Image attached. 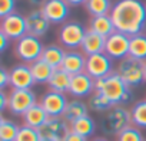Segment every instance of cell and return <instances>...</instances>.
Masks as SVG:
<instances>
[{
    "label": "cell",
    "mask_w": 146,
    "mask_h": 141,
    "mask_svg": "<svg viewBox=\"0 0 146 141\" xmlns=\"http://www.w3.org/2000/svg\"><path fill=\"white\" fill-rule=\"evenodd\" d=\"M110 17L117 32L127 36L140 35L146 28V6L140 0H119L110 12Z\"/></svg>",
    "instance_id": "obj_1"
},
{
    "label": "cell",
    "mask_w": 146,
    "mask_h": 141,
    "mask_svg": "<svg viewBox=\"0 0 146 141\" xmlns=\"http://www.w3.org/2000/svg\"><path fill=\"white\" fill-rule=\"evenodd\" d=\"M95 91L102 92L115 105H122L132 99L130 87L122 79V77L117 72H112L110 75H108L102 79H98Z\"/></svg>",
    "instance_id": "obj_2"
},
{
    "label": "cell",
    "mask_w": 146,
    "mask_h": 141,
    "mask_svg": "<svg viewBox=\"0 0 146 141\" xmlns=\"http://www.w3.org/2000/svg\"><path fill=\"white\" fill-rule=\"evenodd\" d=\"M129 125H132L130 111L122 105H116L108 111L106 117L100 121V128L106 135H117Z\"/></svg>",
    "instance_id": "obj_3"
},
{
    "label": "cell",
    "mask_w": 146,
    "mask_h": 141,
    "mask_svg": "<svg viewBox=\"0 0 146 141\" xmlns=\"http://www.w3.org/2000/svg\"><path fill=\"white\" fill-rule=\"evenodd\" d=\"M116 72L122 77V79L130 88L139 87L140 84L146 81L145 79V62L136 58H132V56H126L125 59L119 62Z\"/></svg>",
    "instance_id": "obj_4"
},
{
    "label": "cell",
    "mask_w": 146,
    "mask_h": 141,
    "mask_svg": "<svg viewBox=\"0 0 146 141\" xmlns=\"http://www.w3.org/2000/svg\"><path fill=\"white\" fill-rule=\"evenodd\" d=\"M43 43L39 38L33 35H25L15 43V55L23 62V63H33L42 58L43 53Z\"/></svg>",
    "instance_id": "obj_5"
},
{
    "label": "cell",
    "mask_w": 146,
    "mask_h": 141,
    "mask_svg": "<svg viewBox=\"0 0 146 141\" xmlns=\"http://www.w3.org/2000/svg\"><path fill=\"white\" fill-rule=\"evenodd\" d=\"M85 72L88 75H90L95 81L102 79L108 75H110L113 70V59L106 55L105 52L102 53H96V55H90L86 58V69Z\"/></svg>",
    "instance_id": "obj_6"
},
{
    "label": "cell",
    "mask_w": 146,
    "mask_h": 141,
    "mask_svg": "<svg viewBox=\"0 0 146 141\" xmlns=\"http://www.w3.org/2000/svg\"><path fill=\"white\" fill-rule=\"evenodd\" d=\"M37 104L36 94L32 89H12L9 94V111L13 115H20Z\"/></svg>",
    "instance_id": "obj_7"
},
{
    "label": "cell",
    "mask_w": 146,
    "mask_h": 141,
    "mask_svg": "<svg viewBox=\"0 0 146 141\" xmlns=\"http://www.w3.org/2000/svg\"><path fill=\"white\" fill-rule=\"evenodd\" d=\"M86 32L88 30L80 23H78V22H67L59 30V40H60V43L64 48H67L70 50H75V49L80 48Z\"/></svg>",
    "instance_id": "obj_8"
},
{
    "label": "cell",
    "mask_w": 146,
    "mask_h": 141,
    "mask_svg": "<svg viewBox=\"0 0 146 141\" xmlns=\"http://www.w3.org/2000/svg\"><path fill=\"white\" fill-rule=\"evenodd\" d=\"M0 32H3L10 40H19L25 35H27V25H26V16H22L20 13H10L5 17H2L0 22Z\"/></svg>",
    "instance_id": "obj_9"
},
{
    "label": "cell",
    "mask_w": 146,
    "mask_h": 141,
    "mask_svg": "<svg viewBox=\"0 0 146 141\" xmlns=\"http://www.w3.org/2000/svg\"><path fill=\"white\" fill-rule=\"evenodd\" d=\"M129 48H130V36L122 33V32H115L110 36L106 38V45H105V53L109 55L112 59L122 60L126 56H129Z\"/></svg>",
    "instance_id": "obj_10"
},
{
    "label": "cell",
    "mask_w": 146,
    "mask_h": 141,
    "mask_svg": "<svg viewBox=\"0 0 146 141\" xmlns=\"http://www.w3.org/2000/svg\"><path fill=\"white\" fill-rule=\"evenodd\" d=\"M37 131L42 138H53L63 141L64 135L70 131V124L63 117H50Z\"/></svg>",
    "instance_id": "obj_11"
},
{
    "label": "cell",
    "mask_w": 146,
    "mask_h": 141,
    "mask_svg": "<svg viewBox=\"0 0 146 141\" xmlns=\"http://www.w3.org/2000/svg\"><path fill=\"white\" fill-rule=\"evenodd\" d=\"M67 98L62 92H53L49 91L42 95L39 104L43 107V109L49 114V117H63L64 109L67 107Z\"/></svg>",
    "instance_id": "obj_12"
},
{
    "label": "cell",
    "mask_w": 146,
    "mask_h": 141,
    "mask_svg": "<svg viewBox=\"0 0 146 141\" xmlns=\"http://www.w3.org/2000/svg\"><path fill=\"white\" fill-rule=\"evenodd\" d=\"M36 84L29 63H19L10 69V87L12 89H32Z\"/></svg>",
    "instance_id": "obj_13"
},
{
    "label": "cell",
    "mask_w": 146,
    "mask_h": 141,
    "mask_svg": "<svg viewBox=\"0 0 146 141\" xmlns=\"http://www.w3.org/2000/svg\"><path fill=\"white\" fill-rule=\"evenodd\" d=\"M44 17L54 25L63 23L69 16V5L66 0H46L40 6Z\"/></svg>",
    "instance_id": "obj_14"
},
{
    "label": "cell",
    "mask_w": 146,
    "mask_h": 141,
    "mask_svg": "<svg viewBox=\"0 0 146 141\" xmlns=\"http://www.w3.org/2000/svg\"><path fill=\"white\" fill-rule=\"evenodd\" d=\"M95 87H96V81L86 72H80L72 77L69 94L75 98H83L88 97L90 92H95Z\"/></svg>",
    "instance_id": "obj_15"
},
{
    "label": "cell",
    "mask_w": 146,
    "mask_h": 141,
    "mask_svg": "<svg viewBox=\"0 0 146 141\" xmlns=\"http://www.w3.org/2000/svg\"><path fill=\"white\" fill-rule=\"evenodd\" d=\"M86 55L79 50H67L62 63V69L69 75H76L80 72H85L86 69Z\"/></svg>",
    "instance_id": "obj_16"
},
{
    "label": "cell",
    "mask_w": 146,
    "mask_h": 141,
    "mask_svg": "<svg viewBox=\"0 0 146 141\" xmlns=\"http://www.w3.org/2000/svg\"><path fill=\"white\" fill-rule=\"evenodd\" d=\"M26 25H27V33L36 38H42L43 35H46L50 28V22L44 17L40 9L32 10L26 16Z\"/></svg>",
    "instance_id": "obj_17"
},
{
    "label": "cell",
    "mask_w": 146,
    "mask_h": 141,
    "mask_svg": "<svg viewBox=\"0 0 146 141\" xmlns=\"http://www.w3.org/2000/svg\"><path fill=\"white\" fill-rule=\"evenodd\" d=\"M105 45H106V38H103V36L98 35L96 32L88 29L85 39L80 45V49L86 56H90V55L105 52Z\"/></svg>",
    "instance_id": "obj_18"
},
{
    "label": "cell",
    "mask_w": 146,
    "mask_h": 141,
    "mask_svg": "<svg viewBox=\"0 0 146 141\" xmlns=\"http://www.w3.org/2000/svg\"><path fill=\"white\" fill-rule=\"evenodd\" d=\"M49 114L43 109V107L37 102L36 105H33L30 109H27L23 114V122L27 127H32L35 130H39L47 120H49Z\"/></svg>",
    "instance_id": "obj_19"
},
{
    "label": "cell",
    "mask_w": 146,
    "mask_h": 141,
    "mask_svg": "<svg viewBox=\"0 0 146 141\" xmlns=\"http://www.w3.org/2000/svg\"><path fill=\"white\" fill-rule=\"evenodd\" d=\"M89 29L96 32L98 35L108 38L112 33L116 32V28L113 25V20L110 17V15H103V16H95L90 19L89 22Z\"/></svg>",
    "instance_id": "obj_20"
},
{
    "label": "cell",
    "mask_w": 146,
    "mask_h": 141,
    "mask_svg": "<svg viewBox=\"0 0 146 141\" xmlns=\"http://www.w3.org/2000/svg\"><path fill=\"white\" fill-rule=\"evenodd\" d=\"M70 79H72V75H69L67 72L62 68L59 69H54V72L52 75V78L49 79L47 82V87H49V91H53V92H69V88H70Z\"/></svg>",
    "instance_id": "obj_21"
},
{
    "label": "cell",
    "mask_w": 146,
    "mask_h": 141,
    "mask_svg": "<svg viewBox=\"0 0 146 141\" xmlns=\"http://www.w3.org/2000/svg\"><path fill=\"white\" fill-rule=\"evenodd\" d=\"M86 115H89V105H86L80 99H73V101L67 102V107L64 109L63 118L69 124H72L73 121H76V120H79L82 117H86Z\"/></svg>",
    "instance_id": "obj_22"
},
{
    "label": "cell",
    "mask_w": 146,
    "mask_h": 141,
    "mask_svg": "<svg viewBox=\"0 0 146 141\" xmlns=\"http://www.w3.org/2000/svg\"><path fill=\"white\" fill-rule=\"evenodd\" d=\"M64 55H66V50H64L62 46L49 45V46H44L40 59H43V60H44L46 63H49L52 68L59 69V68L62 66V63H63Z\"/></svg>",
    "instance_id": "obj_23"
},
{
    "label": "cell",
    "mask_w": 146,
    "mask_h": 141,
    "mask_svg": "<svg viewBox=\"0 0 146 141\" xmlns=\"http://www.w3.org/2000/svg\"><path fill=\"white\" fill-rule=\"evenodd\" d=\"M30 69H32V74H33L36 84H47L54 72V68H52L43 59H39V60L30 63Z\"/></svg>",
    "instance_id": "obj_24"
},
{
    "label": "cell",
    "mask_w": 146,
    "mask_h": 141,
    "mask_svg": "<svg viewBox=\"0 0 146 141\" xmlns=\"http://www.w3.org/2000/svg\"><path fill=\"white\" fill-rule=\"evenodd\" d=\"M85 7H86V12L92 17H95V16L110 15L113 5H112V0H88Z\"/></svg>",
    "instance_id": "obj_25"
},
{
    "label": "cell",
    "mask_w": 146,
    "mask_h": 141,
    "mask_svg": "<svg viewBox=\"0 0 146 141\" xmlns=\"http://www.w3.org/2000/svg\"><path fill=\"white\" fill-rule=\"evenodd\" d=\"M88 104H89V109H92L95 112H106V111H110L112 108L116 107L108 97H105L99 91H95L92 94V97L89 98Z\"/></svg>",
    "instance_id": "obj_26"
},
{
    "label": "cell",
    "mask_w": 146,
    "mask_h": 141,
    "mask_svg": "<svg viewBox=\"0 0 146 141\" xmlns=\"http://www.w3.org/2000/svg\"><path fill=\"white\" fill-rule=\"evenodd\" d=\"M129 56L136 58L139 60H146V35H135L130 36V48H129Z\"/></svg>",
    "instance_id": "obj_27"
},
{
    "label": "cell",
    "mask_w": 146,
    "mask_h": 141,
    "mask_svg": "<svg viewBox=\"0 0 146 141\" xmlns=\"http://www.w3.org/2000/svg\"><path fill=\"white\" fill-rule=\"evenodd\" d=\"M70 130L80 134V135H83V137H86V138H89V137H92L95 134L96 125H95V121L89 115H86V117H82V118H79L76 121H73L70 124Z\"/></svg>",
    "instance_id": "obj_28"
},
{
    "label": "cell",
    "mask_w": 146,
    "mask_h": 141,
    "mask_svg": "<svg viewBox=\"0 0 146 141\" xmlns=\"http://www.w3.org/2000/svg\"><path fill=\"white\" fill-rule=\"evenodd\" d=\"M19 128L16 122L5 117L0 118V141H16Z\"/></svg>",
    "instance_id": "obj_29"
},
{
    "label": "cell",
    "mask_w": 146,
    "mask_h": 141,
    "mask_svg": "<svg viewBox=\"0 0 146 141\" xmlns=\"http://www.w3.org/2000/svg\"><path fill=\"white\" fill-rule=\"evenodd\" d=\"M132 125L137 128H146V99L137 101L130 109Z\"/></svg>",
    "instance_id": "obj_30"
},
{
    "label": "cell",
    "mask_w": 146,
    "mask_h": 141,
    "mask_svg": "<svg viewBox=\"0 0 146 141\" xmlns=\"http://www.w3.org/2000/svg\"><path fill=\"white\" fill-rule=\"evenodd\" d=\"M116 141H145L140 130L135 125L126 127L122 132L116 135Z\"/></svg>",
    "instance_id": "obj_31"
},
{
    "label": "cell",
    "mask_w": 146,
    "mask_h": 141,
    "mask_svg": "<svg viewBox=\"0 0 146 141\" xmlns=\"http://www.w3.org/2000/svg\"><path fill=\"white\" fill-rule=\"evenodd\" d=\"M40 140H42V137H40L39 131L32 127H27V125L20 127L17 137H16V141H40Z\"/></svg>",
    "instance_id": "obj_32"
},
{
    "label": "cell",
    "mask_w": 146,
    "mask_h": 141,
    "mask_svg": "<svg viewBox=\"0 0 146 141\" xmlns=\"http://www.w3.org/2000/svg\"><path fill=\"white\" fill-rule=\"evenodd\" d=\"M16 0H0V16L5 17L10 13H15Z\"/></svg>",
    "instance_id": "obj_33"
},
{
    "label": "cell",
    "mask_w": 146,
    "mask_h": 141,
    "mask_svg": "<svg viewBox=\"0 0 146 141\" xmlns=\"http://www.w3.org/2000/svg\"><path fill=\"white\" fill-rule=\"evenodd\" d=\"M7 85H10V70H6V68H0V88L5 89Z\"/></svg>",
    "instance_id": "obj_34"
},
{
    "label": "cell",
    "mask_w": 146,
    "mask_h": 141,
    "mask_svg": "<svg viewBox=\"0 0 146 141\" xmlns=\"http://www.w3.org/2000/svg\"><path fill=\"white\" fill-rule=\"evenodd\" d=\"M63 141H88V138L86 137H83V135H80V134H78V132H75V131H69L66 135H64V138H63Z\"/></svg>",
    "instance_id": "obj_35"
},
{
    "label": "cell",
    "mask_w": 146,
    "mask_h": 141,
    "mask_svg": "<svg viewBox=\"0 0 146 141\" xmlns=\"http://www.w3.org/2000/svg\"><path fill=\"white\" fill-rule=\"evenodd\" d=\"M9 108V95L5 91H0V111Z\"/></svg>",
    "instance_id": "obj_36"
},
{
    "label": "cell",
    "mask_w": 146,
    "mask_h": 141,
    "mask_svg": "<svg viewBox=\"0 0 146 141\" xmlns=\"http://www.w3.org/2000/svg\"><path fill=\"white\" fill-rule=\"evenodd\" d=\"M9 38L3 33V32H0V52H5L6 50V48H7V45H9Z\"/></svg>",
    "instance_id": "obj_37"
},
{
    "label": "cell",
    "mask_w": 146,
    "mask_h": 141,
    "mask_svg": "<svg viewBox=\"0 0 146 141\" xmlns=\"http://www.w3.org/2000/svg\"><path fill=\"white\" fill-rule=\"evenodd\" d=\"M69 6H82V5H86L88 0H66Z\"/></svg>",
    "instance_id": "obj_38"
},
{
    "label": "cell",
    "mask_w": 146,
    "mask_h": 141,
    "mask_svg": "<svg viewBox=\"0 0 146 141\" xmlns=\"http://www.w3.org/2000/svg\"><path fill=\"white\" fill-rule=\"evenodd\" d=\"M44 2H46V0H29L30 5H40V6H42Z\"/></svg>",
    "instance_id": "obj_39"
},
{
    "label": "cell",
    "mask_w": 146,
    "mask_h": 141,
    "mask_svg": "<svg viewBox=\"0 0 146 141\" xmlns=\"http://www.w3.org/2000/svg\"><path fill=\"white\" fill-rule=\"evenodd\" d=\"M92 141H109L108 138H103V137H98V138H95V140H92Z\"/></svg>",
    "instance_id": "obj_40"
},
{
    "label": "cell",
    "mask_w": 146,
    "mask_h": 141,
    "mask_svg": "<svg viewBox=\"0 0 146 141\" xmlns=\"http://www.w3.org/2000/svg\"><path fill=\"white\" fill-rule=\"evenodd\" d=\"M40 141H59V140H53V138H42Z\"/></svg>",
    "instance_id": "obj_41"
},
{
    "label": "cell",
    "mask_w": 146,
    "mask_h": 141,
    "mask_svg": "<svg viewBox=\"0 0 146 141\" xmlns=\"http://www.w3.org/2000/svg\"><path fill=\"white\" fill-rule=\"evenodd\" d=\"M145 79H146V60H145Z\"/></svg>",
    "instance_id": "obj_42"
}]
</instances>
